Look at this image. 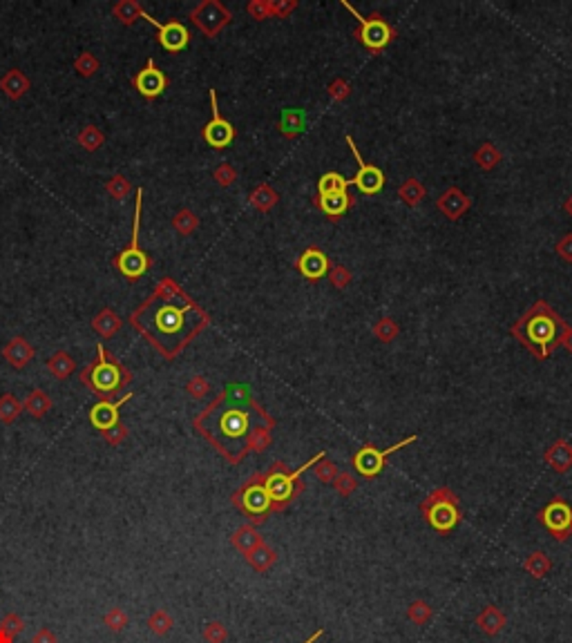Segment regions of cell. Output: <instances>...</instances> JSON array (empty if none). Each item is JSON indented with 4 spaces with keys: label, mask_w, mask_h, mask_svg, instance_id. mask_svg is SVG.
Instances as JSON below:
<instances>
[{
    "label": "cell",
    "mask_w": 572,
    "mask_h": 643,
    "mask_svg": "<svg viewBox=\"0 0 572 643\" xmlns=\"http://www.w3.org/2000/svg\"><path fill=\"white\" fill-rule=\"evenodd\" d=\"M193 424L228 463L237 465L249 451L269 447L275 422L253 400L249 389L230 387L215 397Z\"/></svg>",
    "instance_id": "1"
},
{
    "label": "cell",
    "mask_w": 572,
    "mask_h": 643,
    "mask_svg": "<svg viewBox=\"0 0 572 643\" xmlns=\"http://www.w3.org/2000/svg\"><path fill=\"white\" fill-rule=\"evenodd\" d=\"M208 313L188 295L183 299H159L150 295L130 313V324L159 351L175 360L208 326Z\"/></svg>",
    "instance_id": "2"
},
{
    "label": "cell",
    "mask_w": 572,
    "mask_h": 643,
    "mask_svg": "<svg viewBox=\"0 0 572 643\" xmlns=\"http://www.w3.org/2000/svg\"><path fill=\"white\" fill-rule=\"evenodd\" d=\"M81 382L90 391H95L101 400H112L117 391L126 389L132 382V373L103 344H99L97 360L81 371Z\"/></svg>",
    "instance_id": "3"
},
{
    "label": "cell",
    "mask_w": 572,
    "mask_h": 643,
    "mask_svg": "<svg viewBox=\"0 0 572 643\" xmlns=\"http://www.w3.org/2000/svg\"><path fill=\"white\" fill-rule=\"evenodd\" d=\"M322 458H324V454L313 456L311 461L304 463V465H302L300 469H296V471H288V469L284 467V463H275L266 473H261V483H264L266 492H269V496H271L273 512H282V510H286L288 505L300 496V492H302V480H300V476H302V473H304L308 467H311V465L320 463Z\"/></svg>",
    "instance_id": "4"
},
{
    "label": "cell",
    "mask_w": 572,
    "mask_h": 643,
    "mask_svg": "<svg viewBox=\"0 0 572 643\" xmlns=\"http://www.w3.org/2000/svg\"><path fill=\"white\" fill-rule=\"evenodd\" d=\"M141 208H144V188H136V202H134V219H132V237L128 248H123L114 259L112 264L114 268L123 275L126 280L136 282L139 277L150 270L152 262L150 257L146 255V251L139 246V235H141Z\"/></svg>",
    "instance_id": "5"
},
{
    "label": "cell",
    "mask_w": 572,
    "mask_h": 643,
    "mask_svg": "<svg viewBox=\"0 0 572 643\" xmlns=\"http://www.w3.org/2000/svg\"><path fill=\"white\" fill-rule=\"evenodd\" d=\"M561 319L556 317L546 304H541L539 309L525 322V344H530L539 358H546L550 348L559 342L561 338Z\"/></svg>",
    "instance_id": "6"
},
{
    "label": "cell",
    "mask_w": 572,
    "mask_h": 643,
    "mask_svg": "<svg viewBox=\"0 0 572 643\" xmlns=\"http://www.w3.org/2000/svg\"><path fill=\"white\" fill-rule=\"evenodd\" d=\"M421 512L425 514L427 523L441 534L452 532L460 520L458 498L454 496L452 489H447V487H441L431 496H427L421 502Z\"/></svg>",
    "instance_id": "7"
},
{
    "label": "cell",
    "mask_w": 572,
    "mask_h": 643,
    "mask_svg": "<svg viewBox=\"0 0 572 643\" xmlns=\"http://www.w3.org/2000/svg\"><path fill=\"white\" fill-rule=\"evenodd\" d=\"M235 507H239L246 516L251 518V525H261L266 520V516L273 512V502L266 492L264 483H261V473L249 478L244 483V487L233 496Z\"/></svg>",
    "instance_id": "8"
},
{
    "label": "cell",
    "mask_w": 572,
    "mask_h": 643,
    "mask_svg": "<svg viewBox=\"0 0 572 643\" xmlns=\"http://www.w3.org/2000/svg\"><path fill=\"white\" fill-rule=\"evenodd\" d=\"M419 440V436H409V438H405L403 442H396L394 447H389V449H376L374 445H365L362 449H358L355 451V456H353V467H355V471L360 473V476H365V478H374V476H378V473L382 471V467H384V461L394 454V451H398V449H403V447H407V445H411V442H416Z\"/></svg>",
    "instance_id": "9"
},
{
    "label": "cell",
    "mask_w": 572,
    "mask_h": 643,
    "mask_svg": "<svg viewBox=\"0 0 572 643\" xmlns=\"http://www.w3.org/2000/svg\"><path fill=\"white\" fill-rule=\"evenodd\" d=\"M541 525H544L556 541H566L572 534V507L563 498L550 500L539 514Z\"/></svg>",
    "instance_id": "10"
},
{
    "label": "cell",
    "mask_w": 572,
    "mask_h": 643,
    "mask_svg": "<svg viewBox=\"0 0 572 643\" xmlns=\"http://www.w3.org/2000/svg\"><path fill=\"white\" fill-rule=\"evenodd\" d=\"M190 21L202 29L208 38H212L230 21V11L224 5H220L217 0H204V3H199L190 11Z\"/></svg>",
    "instance_id": "11"
},
{
    "label": "cell",
    "mask_w": 572,
    "mask_h": 643,
    "mask_svg": "<svg viewBox=\"0 0 572 643\" xmlns=\"http://www.w3.org/2000/svg\"><path fill=\"white\" fill-rule=\"evenodd\" d=\"M141 18H146L150 25L157 27V32H159L157 40H159V45H161V48H163L166 52H170V54H179L181 50L188 48V43H190V32H188V29H185V25H181L179 21L159 23L157 18H152L148 11L144 13Z\"/></svg>",
    "instance_id": "12"
},
{
    "label": "cell",
    "mask_w": 572,
    "mask_h": 643,
    "mask_svg": "<svg viewBox=\"0 0 572 643\" xmlns=\"http://www.w3.org/2000/svg\"><path fill=\"white\" fill-rule=\"evenodd\" d=\"M210 107H212V119L206 123L204 128V139L210 148H228L235 139V128L228 123V121L220 114V107H217V94H215V89H210Z\"/></svg>",
    "instance_id": "13"
},
{
    "label": "cell",
    "mask_w": 572,
    "mask_h": 643,
    "mask_svg": "<svg viewBox=\"0 0 572 643\" xmlns=\"http://www.w3.org/2000/svg\"><path fill=\"white\" fill-rule=\"evenodd\" d=\"M355 18L360 21V40L365 43V48H369V50H374V52H378V50H382V48H387L389 45V40H392V29H389V25L384 23L380 16H371V18H362L358 11H355L353 7H349V5H345Z\"/></svg>",
    "instance_id": "14"
},
{
    "label": "cell",
    "mask_w": 572,
    "mask_h": 643,
    "mask_svg": "<svg viewBox=\"0 0 572 643\" xmlns=\"http://www.w3.org/2000/svg\"><path fill=\"white\" fill-rule=\"evenodd\" d=\"M132 85L144 99L152 101V99H157L159 94H163V89L168 87V76L157 67V63H154L152 58H148L146 67L132 79Z\"/></svg>",
    "instance_id": "15"
},
{
    "label": "cell",
    "mask_w": 572,
    "mask_h": 643,
    "mask_svg": "<svg viewBox=\"0 0 572 643\" xmlns=\"http://www.w3.org/2000/svg\"><path fill=\"white\" fill-rule=\"evenodd\" d=\"M347 143H349V148H351V152H353V157H355V161H358V175H355L353 179H349V183H355L362 192H367V194H376V192H380L382 190V186H384V175H382V170H378L376 165H369L367 161H362V157H360V152H358V148H355V143H353V139L351 136H347Z\"/></svg>",
    "instance_id": "16"
},
{
    "label": "cell",
    "mask_w": 572,
    "mask_h": 643,
    "mask_svg": "<svg viewBox=\"0 0 572 643\" xmlns=\"http://www.w3.org/2000/svg\"><path fill=\"white\" fill-rule=\"evenodd\" d=\"M132 395H134V393L121 395L117 402H112V400H101V402H97L95 407L90 409V422L95 424V427L99 429V432H105V429H110V427L119 424V411H121L123 405L132 400Z\"/></svg>",
    "instance_id": "17"
},
{
    "label": "cell",
    "mask_w": 572,
    "mask_h": 643,
    "mask_svg": "<svg viewBox=\"0 0 572 643\" xmlns=\"http://www.w3.org/2000/svg\"><path fill=\"white\" fill-rule=\"evenodd\" d=\"M3 358L14 366V369H25L34 358V346L29 344L23 335H16V338H11L3 346Z\"/></svg>",
    "instance_id": "18"
},
{
    "label": "cell",
    "mask_w": 572,
    "mask_h": 643,
    "mask_svg": "<svg viewBox=\"0 0 572 643\" xmlns=\"http://www.w3.org/2000/svg\"><path fill=\"white\" fill-rule=\"evenodd\" d=\"M298 268L302 270L304 277H308V280H320L322 275H327L329 262H327V257H324V253H320L318 248H308V251L300 257Z\"/></svg>",
    "instance_id": "19"
},
{
    "label": "cell",
    "mask_w": 572,
    "mask_h": 643,
    "mask_svg": "<svg viewBox=\"0 0 572 643\" xmlns=\"http://www.w3.org/2000/svg\"><path fill=\"white\" fill-rule=\"evenodd\" d=\"M29 87H32V83H29L25 72H21V70H9L3 79H0V89H3L11 101L23 99Z\"/></svg>",
    "instance_id": "20"
},
{
    "label": "cell",
    "mask_w": 572,
    "mask_h": 643,
    "mask_svg": "<svg viewBox=\"0 0 572 643\" xmlns=\"http://www.w3.org/2000/svg\"><path fill=\"white\" fill-rule=\"evenodd\" d=\"M121 326H123V319L117 315L114 309H101L95 315V319H92V329H95L105 340L114 338V335L121 331Z\"/></svg>",
    "instance_id": "21"
},
{
    "label": "cell",
    "mask_w": 572,
    "mask_h": 643,
    "mask_svg": "<svg viewBox=\"0 0 572 643\" xmlns=\"http://www.w3.org/2000/svg\"><path fill=\"white\" fill-rule=\"evenodd\" d=\"M50 409H52V397L48 395V391H43V389L29 391L27 397L23 400V411H27L29 416L36 418V420L48 416Z\"/></svg>",
    "instance_id": "22"
},
{
    "label": "cell",
    "mask_w": 572,
    "mask_h": 643,
    "mask_svg": "<svg viewBox=\"0 0 572 643\" xmlns=\"http://www.w3.org/2000/svg\"><path fill=\"white\" fill-rule=\"evenodd\" d=\"M476 625L490 637H497L503 627H505V615L497 608V605H487L481 615L476 617Z\"/></svg>",
    "instance_id": "23"
},
{
    "label": "cell",
    "mask_w": 572,
    "mask_h": 643,
    "mask_svg": "<svg viewBox=\"0 0 572 643\" xmlns=\"http://www.w3.org/2000/svg\"><path fill=\"white\" fill-rule=\"evenodd\" d=\"M230 543H233V547L237 549V552H242L246 556V554L253 552V549L257 545H261L264 541H261L259 532L253 525H242L233 536H230Z\"/></svg>",
    "instance_id": "24"
},
{
    "label": "cell",
    "mask_w": 572,
    "mask_h": 643,
    "mask_svg": "<svg viewBox=\"0 0 572 643\" xmlns=\"http://www.w3.org/2000/svg\"><path fill=\"white\" fill-rule=\"evenodd\" d=\"M318 204L324 214H329V217H340V214H345L349 210L351 199H349L347 190H340V192H331V194H322Z\"/></svg>",
    "instance_id": "25"
},
{
    "label": "cell",
    "mask_w": 572,
    "mask_h": 643,
    "mask_svg": "<svg viewBox=\"0 0 572 643\" xmlns=\"http://www.w3.org/2000/svg\"><path fill=\"white\" fill-rule=\"evenodd\" d=\"M112 13H114V18L119 23L130 27L144 16L146 9H144L141 3H139V0H119V3H114V7H112Z\"/></svg>",
    "instance_id": "26"
},
{
    "label": "cell",
    "mask_w": 572,
    "mask_h": 643,
    "mask_svg": "<svg viewBox=\"0 0 572 643\" xmlns=\"http://www.w3.org/2000/svg\"><path fill=\"white\" fill-rule=\"evenodd\" d=\"M74 369H76V362L68 351H56V353H52V358L48 360V371L56 380H68L74 373Z\"/></svg>",
    "instance_id": "27"
},
{
    "label": "cell",
    "mask_w": 572,
    "mask_h": 643,
    "mask_svg": "<svg viewBox=\"0 0 572 643\" xmlns=\"http://www.w3.org/2000/svg\"><path fill=\"white\" fill-rule=\"evenodd\" d=\"M246 561H249V565H251L255 572H266V570H271L273 565H275L277 554H275L273 547H269L266 543H261V545H257L253 549V552L246 554Z\"/></svg>",
    "instance_id": "28"
},
{
    "label": "cell",
    "mask_w": 572,
    "mask_h": 643,
    "mask_svg": "<svg viewBox=\"0 0 572 643\" xmlns=\"http://www.w3.org/2000/svg\"><path fill=\"white\" fill-rule=\"evenodd\" d=\"M23 411V402L16 400V395L14 393H3L0 395V422L3 424H11L16 422L18 416Z\"/></svg>",
    "instance_id": "29"
},
{
    "label": "cell",
    "mask_w": 572,
    "mask_h": 643,
    "mask_svg": "<svg viewBox=\"0 0 572 643\" xmlns=\"http://www.w3.org/2000/svg\"><path fill=\"white\" fill-rule=\"evenodd\" d=\"M76 141H79V145H81L85 152H97V150L105 143V134L99 130V126L90 123V126H85V128L79 132V136H76Z\"/></svg>",
    "instance_id": "30"
},
{
    "label": "cell",
    "mask_w": 572,
    "mask_h": 643,
    "mask_svg": "<svg viewBox=\"0 0 572 643\" xmlns=\"http://www.w3.org/2000/svg\"><path fill=\"white\" fill-rule=\"evenodd\" d=\"M552 568V561L544 552H534L523 561V570L534 578H544Z\"/></svg>",
    "instance_id": "31"
},
{
    "label": "cell",
    "mask_w": 572,
    "mask_h": 643,
    "mask_svg": "<svg viewBox=\"0 0 572 643\" xmlns=\"http://www.w3.org/2000/svg\"><path fill=\"white\" fill-rule=\"evenodd\" d=\"M173 625H175V619L170 617V612H168V610H154L152 615L148 617V627H150V632H152V634H157V637H166L170 630H173Z\"/></svg>",
    "instance_id": "32"
},
{
    "label": "cell",
    "mask_w": 572,
    "mask_h": 643,
    "mask_svg": "<svg viewBox=\"0 0 572 643\" xmlns=\"http://www.w3.org/2000/svg\"><path fill=\"white\" fill-rule=\"evenodd\" d=\"M548 461L556 471H568L572 465V454L568 449L566 442H556V445L548 451Z\"/></svg>",
    "instance_id": "33"
},
{
    "label": "cell",
    "mask_w": 572,
    "mask_h": 643,
    "mask_svg": "<svg viewBox=\"0 0 572 643\" xmlns=\"http://www.w3.org/2000/svg\"><path fill=\"white\" fill-rule=\"evenodd\" d=\"M74 70L79 72V76H83V79H90V76H95L101 70V63L92 52H81L74 60Z\"/></svg>",
    "instance_id": "34"
},
{
    "label": "cell",
    "mask_w": 572,
    "mask_h": 643,
    "mask_svg": "<svg viewBox=\"0 0 572 643\" xmlns=\"http://www.w3.org/2000/svg\"><path fill=\"white\" fill-rule=\"evenodd\" d=\"M349 188V179H345L342 175L338 172H327L322 179H320V197L322 194H331V192H340V190H347Z\"/></svg>",
    "instance_id": "35"
},
{
    "label": "cell",
    "mask_w": 572,
    "mask_h": 643,
    "mask_svg": "<svg viewBox=\"0 0 572 643\" xmlns=\"http://www.w3.org/2000/svg\"><path fill=\"white\" fill-rule=\"evenodd\" d=\"M105 190H107V194L114 199V202H123V199L130 194L132 186H130V181L123 177V175H114L112 179H107Z\"/></svg>",
    "instance_id": "36"
},
{
    "label": "cell",
    "mask_w": 572,
    "mask_h": 643,
    "mask_svg": "<svg viewBox=\"0 0 572 643\" xmlns=\"http://www.w3.org/2000/svg\"><path fill=\"white\" fill-rule=\"evenodd\" d=\"M103 623L107 625V630L110 632H121V630H126V625L130 623V617L121 608H112V610L105 612Z\"/></svg>",
    "instance_id": "37"
},
{
    "label": "cell",
    "mask_w": 572,
    "mask_h": 643,
    "mask_svg": "<svg viewBox=\"0 0 572 643\" xmlns=\"http://www.w3.org/2000/svg\"><path fill=\"white\" fill-rule=\"evenodd\" d=\"M197 217L190 212V210H179L175 217H173V228L181 235H190L195 228H197Z\"/></svg>",
    "instance_id": "38"
},
{
    "label": "cell",
    "mask_w": 572,
    "mask_h": 643,
    "mask_svg": "<svg viewBox=\"0 0 572 643\" xmlns=\"http://www.w3.org/2000/svg\"><path fill=\"white\" fill-rule=\"evenodd\" d=\"M23 630H25V619L18 617L16 612H9V615L3 621H0V632H5V634H9L14 639H16Z\"/></svg>",
    "instance_id": "39"
},
{
    "label": "cell",
    "mask_w": 572,
    "mask_h": 643,
    "mask_svg": "<svg viewBox=\"0 0 572 643\" xmlns=\"http://www.w3.org/2000/svg\"><path fill=\"white\" fill-rule=\"evenodd\" d=\"M407 617L416 623V625H425L431 619V608L425 601H414L407 608Z\"/></svg>",
    "instance_id": "40"
},
{
    "label": "cell",
    "mask_w": 572,
    "mask_h": 643,
    "mask_svg": "<svg viewBox=\"0 0 572 643\" xmlns=\"http://www.w3.org/2000/svg\"><path fill=\"white\" fill-rule=\"evenodd\" d=\"M101 436H103V440L107 442V445L119 447L121 442H126V438H128V427L123 422H119L110 429H105V432H101Z\"/></svg>",
    "instance_id": "41"
},
{
    "label": "cell",
    "mask_w": 572,
    "mask_h": 643,
    "mask_svg": "<svg viewBox=\"0 0 572 643\" xmlns=\"http://www.w3.org/2000/svg\"><path fill=\"white\" fill-rule=\"evenodd\" d=\"M204 639H206V643H224V641L228 639L226 625L220 623V621H210V623L204 627Z\"/></svg>",
    "instance_id": "42"
},
{
    "label": "cell",
    "mask_w": 572,
    "mask_h": 643,
    "mask_svg": "<svg viewBox=\"0 0 572 643\" xmlns=\"http://www.w3.org/2000/svg\"><path fill=\"white\" fill-rule=\"evenodd\" d=\"M188 393L193 395V397H204L206 393H208V385L204 382V378H193L190 382H188Z\"/></svg>",
    "instance_id": "43"
},
{
    "label": "cell",
    "mask_w": 572,
    "mask_h": 643,
    "mask_svg": "<svg viewBox=\"0 0 572 643\" xmlns=\"http://www.w3.org/2000/svg\"><path fill=\"white\" fill-rule=\"evenodd\" d=\"M56 634L50 630V627H41V630L32 637V643H56Z\"/></svg>",
    "instance_id": "44"
},
{
    "label": "cell",
    "mask_w": 572,
    "mask_h": 643,
    "mask_svg": "<svg viewBox=\"0 0 572 643\" xmlns=\"http://www.w3.org/2000/svg\"><path fill=\"white\" fill-rule=\"evenodd\" d=\"M333 473H335V467H333L331 463H324V465L318 469V476H320L322 480H331V478H333Z\"/></svg>",
    "instance_id": "45"
},
{
    "label": "cell",
    "mask_w": 572,
    "mask_h": 643,
    "mask_svg": "<svg viewBox=\"0 0 572 643\" xmlns=\"http://www.w3.org/2000/svg\"><path fill=\"white\" fill-rule=\"evenodd\" d=\"M353 487H355V480H353L351 476H342V478H340V483H338V489H340L342 494H349Z\"/></svg>",
    "instance_id": "46"
},
{
    "label": "cell",
    "mask_w": 572,
    "mask_h": 643,
    "mask_svg": "<svg viewBox=\"0 0 572 643\" xmlns=\"http://www.w3.org/2000/svg\"><path fill=\"white\" fill-rule=\"evenodd\" d=\"M322 634H324V630H318V632H313L311 637H308V639H306L304 643H315V641H318V639H320Z\"/></svg>",
    "instance_id": "47"
},
{
    "label": "cell",
    "mask_w": 572,
    "mask_h": 643,
    "mask_svg": "<svg viewBox=\"0 0 572 643\" xmlns=\"http://www.w3.org/2000/svg\"><path fill=\"white\" fill-rule=\"evenodd\" d=\"M16 639L14 637H9V634H5V632H0V643H14Z\"/></svg>",
    "instance_id": "48"
},
{
    "label": "cell",
    "mask_w": 572,
    "mask_h": 643,
    "mask_svg": "<svg viewBox=\"0 0 572 643\" xmlns=\"http://www.w3.org/2000/svg\"><path fill=\"white\" fill-rule=\"evenodd\" d=\"M566 208H568V212H570V214H572V199H570V202H568V204H566Z\"/></svg>",
    "instance_id": "49"
}]
</instances>
